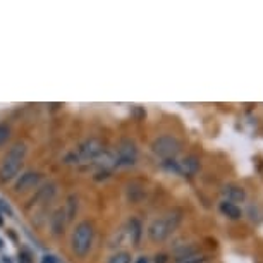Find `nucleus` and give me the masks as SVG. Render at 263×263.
I'll use <instances>...</instances> for the list:
<instances>
[{
	"instance_id": "obj_7",
	"label": "nucleus",
	"mask_w": 263,
	"mask_h": 263,
	"mask_svg": "<svg viewBox=\"0 0 263 263\" xmlns=\"http://www.w3.org/2000/svg\"><path fill=\"white\" fill-rule=\"evenodd\" d=\"M40 179H42V174L36 171H26L24 174H21V177L17 179L16 186H14V191L16 193H24L33 190L34 186L38 184Z\"/></svg>"
},
{
	"instance_id": "obj_12",
	"label": "nucleus",
	"mask_w": 263,
	"mask_h": 263,
	"mask_svg": "<svg viewBox=\"0 0 263 263\" xmlns=\"http://www.w3.org/2000/svg\"><path fill=\"white\" fill-rule=\"evenodd\" d=\"M127 234H129V239H131V242L135 246L140 245V241H141V236H143V226H141V222L138 220V218H131L129 220V224H127Z\"/></svg>"
},
{
	"instance_id": "obj_9",
	"label": "nucleus",
	"mask_w": 263,
	"mask_h": 263,
	"mask_svg": "<svg viewBox=\"0 0 263 263\" xmlns=\"http://www.w3.org/2000/svg\"><path fill=\"white\" fill-rule=\"evenodd\" d=\"M55 193H57V186L53 184V182H47V184L40 187V190L36 191V195H34L31 200H29L28 206L40 205V203H48L53 196H55Z\"/></svg>"
},
{
	"instance_id": "obj_4",
	"label": "nucleus",
	"mask_w": 263,
	"mask_h": 263,
	"mask_svg": "<svg viewBox=\"0 0 263 263\" xmlns=\"http://www.w3.org/2000/svg\"><path fill=\"white\" fill-rule=\"evenodd\" d=\"M181 217L179 215H174L171 213L168 217H162V218H155L150 226H148V237L153 242H162L165 241L171 232L179 226Z\"/></svg>"
},
{
	"instance_id": "obj_10",
	"label": "nucleus",
	"mask_w": 263,
	"mask_h": 263,
	"mask_svg": "<svg viewBox=\"0 0 263 263\" xmlns=\"http://www.w3.org/2000/svg\"><path fill=\"white\" fill-rule=\"evenodd\" d=\"M222 195H224V200L226 201H231V203H242L246 200V191L245 187L239 186V184H226L222 187Z\"/></svg>"
},
{
	"instance_id": "obj_20",
	"label": "nucleus",
	"mask_w": 263,
	"mask_h": 263,
	"mask_svg": "<svg viewBox=\"0 0 263 263\" xmlns=\"http://www.w3.org/2000/svg\"><path fill=\"white\" fill-rule=\"evenodd\" d=\"M42 263H57V258L53 255H45L42 258Z\"/></svg>"
},
{
	"instance_id": "obj_6",
	"label": "nucleus",
	"mask_w": 263,
	"mask_h": 263,
	"mask_svg": "<svg viewBox=\"0 0 263 263\" xmlns=\"http://www.w3.org/2000/svg\"><path fill=\"white\" fill-rule=\"evenodd\" d=\"M114 157H116V167H131L138 160V148L131 140H122L117 145Z\"/></svg>"
},
{
	"instance_id": "obj_25",
	"label": "nucleus",
	"mask_w": 263,
	"mask_h": 263,
	"mask_svg": "<svg viewBox=\"0 0 263 263\" xmlns=\"http://www.w3.org/2000/svg\"><path fill=\"white\" fill-rule=\"evenodd\" d=\"M2 248H4V241L0 239V250H2Z\"/></svg>"
},
{
	"instance_id": "obj_22",
	"label": "nucleus",
	"mask_w": 263,
	"mask_h": 263,
	"mask_svg": "<svg viewBox=\"0 0 263 263\" xmlns=\"http://www.w3.org/2000/svg\"><path fill=\"white\" fill-rule=\"evenodd\" d=\"M136 263H150V260H148L146 256H140V258L136 260Z\"/></svg>"
},
{
	"instance_id": "obj_21",
	"label": "nucleus",
	"mask_w": 263,
	"mask_h": 263,
	"mask_svg": "<svg viewBox=\"0 0 263 263\" xmlns=\"http://www.w3.org/2000/svg\"><path fill=\"white\" fill-rule=\"evenodd\" d=\"M168 261V256L163 255V253H160V255L155 256V263H167Z\"/></svg>"
},
{
	"instance_id": "obj_24",
	"label": "nucleus",
	"mask_w": 263,
	"mask_h": 263,
	"mask_svg": "<svg viewBox=\"0 0 263 263\" xmlns=\"http://www.w3.org/2000/svg\"><path fill=\"white\" fill-rule=\"evenodd\" d=\"M0 226H4V217H2V213H0Z\"/></svg>"
},
{
	"instance_id": "obj_11",
	"label": "nucleus",
	"mask_w": 263,
	"mask_h": 263,
	"mask_svg": "<svg viewBox=\"0 0 263 263\" xmlns=\"http://www.w3.org/2000/svg\"><path fill=\"white\" fill-rule=\"evenodd\" d=\"M198 171H200V160H198L196 155H187L184 160L179 162V174L195 176Z\"/></svg>"
},
{
	"instance_id": "obj_1",
	"label": "nucleus",
	"mask_w": 263,
	"mask_h": 263,
	"mask_svg": "<svg viewBox=\"0 0 263 263\" xmlns=\"http://www.w3.org/2000/svg\"><path fill=\"white\" fill-rule=\"evenodd\" d=\"M28 153V148L24 143H16L9 148V152L6 153V157L0 162V182L6 184V182L12 181L17 176L19 171L23 167V160Z\"/></svg>"
},
{
	"instance_id": "obj_14",
	"label": "nucleus",
	"mask_w": 263,
	"mask_h": 263,
	"mask_svg": "<svg viewBox=\"0 0 263 263\" xmlns=\"http://www.w3.org/2000/svg\"><path fill=\"white\" fill-rule=\"evenodd\" d=\"M64 210H66L67 222H71L78 213V196L76 195H71L67 198V203H66V206H64Z\"/></svg>"
},
{
	"instance_id": "obj_3",
	"label": "nucleus",
	"mask_w": 263,
	"mask_h": 263,
	"mask_svg": "<svg viewBox=\"0 0 263 263\" xmlns=\"http://www.w3.org/2000/svg\"><path fill=\"white\" fill-rule=\"evenodd\" d=\"M103 150H105V148H103L100 140L90 138V140H84L74 152L69 153L66 157V162L67 163H83V162L91 163Z\"/></svg>"
},
{
	"instance_id": "obj_19",
	"label": "nucleus",
	"mask_w": 263,
	"mask_h": 263,
	"mask_svg": "<svg viewBox=\"0 0 263 263\" xmlns=\"http://www.w3.org/2000/svg\"><path fill=\"white\" fill-rule=\"evenodd\" d=\"M0 210H2V213H7L9 217H14V212H12L11 205H9V201L2 200V198H0Z\"/></svg>"
},
{
	"instance_id": "obj_13",
	"label": "nucleus",
	"mask_w": 263,
	"mask_h": 263,
	"mask_svg": "<svg viewBox=\"0 0 263 263\" xmlns=\"http://www.w3.org/2000/svg\"><path fill=\"white\" fill-rule=\"evenodd\" d=\"M220 212L224 213L227 218H231V220H239L242 212L241 208L236 205V203H231V201H222L220 203Z\"/></svg>"
},
{
	"instance_id": "obj_16",
	"label": "nucleus",
	"mask_w": 263,
	"mask_h": 263,
	"mask_svg": "<svg viewBox=\"0 0 263 263\" xmlns=\"http://www.w3.org/2000/svg\"><path fill=\"white\" fill-rule=\"evenodd\" d=\"M133 256L129 251H117L108 258V263H131Z\"/></svg>"
},
{
	"instance_id": "obj_23",
	"label": "nucleus",
	"mask_w": 263,
	"mask_h": 263,
	"mask_svg": "<svg viewBox=\"0 0 263 263\" xmlns=\"http://www.w3.org/2000/svg\"><path fill=\"white\" fill-rule=\"evenodd\" d=\"M4 263H12L11 256H4Z\"/></svg>"
},
{
	"instance_id": "obj_8",
	"label": "nucleus",
	"mask_w": 263,
	"mask_h": 263,
	"mask_svg": "<svg viewBox=\"0 0 263 263\" xmlns=\"http://www.w3.org/2000/svg\"><path fill=\"white\" fill-rule=\"evenodd\" d=\"M66 224H67V215H66V210H64V206L57 208V210H53V213L50 215V220H48V226H50L52 236L53 237L62 236L64 229H66Z\"/></svg>"
},
{
	"instance_id": "obj_18",
	"label": "nucleus",
	"mask_w": 263,
	"mask_h": 263,
	"mask_svg": "<svg viewBox=\"0 0 263 263\" xmlns=\"http://www.w3.org/2000/svg\"><path fill=\"white\" fill-rule=\"evenodd\" d=\"M17 263H33V255H31V251L26 250V248L19 251V255H17Z\"/></svg>"
},
{
	"instance_id": "obj_15",
	"label": "nucleus",
	"mask_w": 263,
	"mask_h": 263,
	"mask_svg": "<svg viewBox=\"0 0 263 263\" xmlns=\"http://www.w3.org/2000/svg\"><path fill=\"white\" fill-rule=\"evenodd\" d=\"M205 260H206L205 255H201L200 251H196V253H191V255L176 258L172 263H205Z\"/></svg>"
},
{
	"instance_id": "obj_17",
	"label": "nucleus",
	"mask_w": 263,
	"mask_h": 263,
	"mask_svg": "<svg viewBox=\"0 0 263 263\" xmlns=\"http://www.w3.org/2000/svg\"><path fill=\"white\" fill-rule=\"evenodd\" d=\"M9 138H11V127L7 124H0V146L6 145Z\"/></svg>"
},
{
	"instance_id": "obj_2",
	"label": "nucleus",
	"mask_w": 263,
	"mask_h": 263,
	"mask_svg": "<svg viewBox=\"0 0 263 263\" xmlns=\"http://www.w3.org/2000/svg\"><path fill=\"white\" fill-rule=\"evenodd\" d=\"M93 241H95V227H93L91 222L81 220L79 224H76L71 237V248L74 255L84 258L91 251Z\"/></svg>"
},
{
	"instance_id": "obj_5",
	"label": "nucleus",
	"mask_w": 263,
	"mask_h": 263,
	"mask_svg": "<svg viewBox=\"0 0 263 263\" xmlns=\"http://www.w3.org/2000/svg\"><path fill=\"white\" fill-rule=\"evenodd\" d=\"M152 152L155 153L158 158L165 160H174L177 157V153L181 152V141L176 136L171 135H163L158 136L152 143Z\"/></svg>"
}]
</instances>
